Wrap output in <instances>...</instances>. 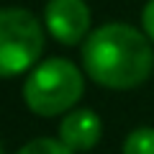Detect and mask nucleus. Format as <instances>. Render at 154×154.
I'll return each mask as SVG.
<instances>
[{"label": "nucleus", "mask_w": 154, "mask_h": 154, "mask_svg": "<svg viewBox=\"0 0 154 154\" xmlns=\"http://www.w3.org/2000/svg\"><path fill=\"white\" fill-rule=\"evenodd\" d=\"M85 72L98 85L128 90L149 80L154 69V49L149 36L126 23H105L95 28L82 46Z\"/></svg>", "instance_id": "nucleus-1"}, {"label": "nucleus", "mask_w": 154, "mask_h": 154, "mask_svg": "<svg viewBox=\"0 0 154 154\" xmlns=\"http://www.w3.org/2000/svg\"><path fill=\"white\" fill-rule=\"evenodd\" d=\"M82 90H85L82 72L69 59L51 57V59L41 62L26 77L23 100H26L28 110H33L36 116L51 118V116L72 110V105L82 98Z\"/></svg>", "instance_id": "nucleus-2"}, {"label": "nucleus", "mask_w": 154, "mask_h": 154, "mask_svg": "<svg viewBox=\"0 0 154 154\" xmlns=\"http://www.w3.org/2000/svg\"><path fill=\"white\" fill-rule=\"evenodd\" d=\"M44 49L41 23L26 8H0V77L23 75Z\"/></svg>", "instance_id": "nucleus-3"}, {"label": "nucleus", "mask_w": 154, "mask_h": 154, "mask_svg": "<svg viewBox=\"0 0 154 154\" xmlns=\"http://www.w3.org/2000/svg\"><path fill=\"white\" fill-rule=\"evenodd\" d=\"M44 23L59 44H80L90 28V8L85 0H49L44 8Z\"/></svg>", "instance_id": "nucleus-4"}, {"label": "nucleus", "mask_w": 154, "mask_h": 154, "mask_svg": "<svg viewBox=\"0 0 154 154\" xmlns=\"http://www.w3.org/2000/svg\"><path fill=\"white\" fill-rule=\"evenodd\" d=\"M103 136V121L95 110L80 108L69 110L59 123V141L67 144L72 152H88Z\"/></svg>", "instance_id": "nucleus-5"}, {"label": "nucleus", "mask_w": 154, "mask_h": 154, "mask_svg": "<svg viewBox=\"0 0 154 154\" xmlns=\"http://www.w3.org/2000/svg\"><path fill=\"white\" fill-rule=\"evenodd\" d=\"M123 154H154V128H134L123 141Z\"/></svg>", "instance_id": "nucleus-6"}, {"label": "nucleus", "mask_w": 154, "mask_h": 154, "mask_svg": "<svg viewBox=\"0 0 154 154\" xmlns=\"http://www.w3.org/2000/svg\"><path fill=\"white\" fill-rule=\"evenodd\" d=\"M18 154H75L67 144H62L59 139H49V136H41V139H33V141L23 144L18 149Z\"/></svg>", "instance_id": "nucleus-7"}, {"label": "nucleus", "mask_w": 154, "mask_h": 154, "mask_svg": "<svg viewBox=\"0 0 154 154\" xmlns=\"http://www.w3.org/2000/svg\"><path fill=\"white\" fill-rule=\"evenodd\" d=\"M141 23H144V31H146V36L154 41V0H149L146 5H144Z\"/></svg>", "instance_id": "nucleus-8"}, {"label": "nucleus", "mask_w": 154, "mask_h": 154, "mask_svg": "<svg viewBox=\"0 0 154 154\" xmlns=\"http://www.w3.org/2000/svg\"><path fill=\"white\" fill-rule=\"evenodd\" d=\"M0 154H5V152H3V146H0Z\"/></svg>", "instance_id": "nucleus-9"}]
</instances>
